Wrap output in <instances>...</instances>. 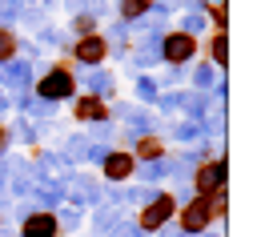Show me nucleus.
Returning <instances> with one entry per match:
<instances>
[{
	"mask_svg": "<svg viewBox=\"0 0 261 237\" xmlns=\"http://www.w3.org/2000/svg\"><path fill=\"white\" fill-rule=\"evenodd\" d=\"M57 233V221H53V213H36L24 221V237H53Z\"/></svg>",
	"mask_w": 261,
	"mask_h": 237,
	"instance_id": "nucleus-7",
	"label": "nucleus"
},
{
	"mask_svg": "<svg viewBox=\"0 0 261 237\" xmlns=\"http://www.w3.org/2000/svg\"><path fill=\"white\" fill-rule=\"evenodd\" d=\"M76 117H85V121H100V117H105V104L93 101V97H85V101L76 104Z\"/></svg>",
	"mask_w": 261,
	"mask_h": 237,
	"instance_id": "nucleus-9",
	"label": "nucleus"
},
{
	"mask_svg": "<svg viewBox=\"0 0 261 237\" xmlns=\"http://www.w3.org/2000/svg\"><path fill=\"white\" fill-rule=\"evenodd\" d=\"M12 52H16V36H12V33H4V29H0V61H8Z\"/></svg>",
	"mask_w": 261,
	"mask_h": 237,
	"instance_id": "nucleus-11",
	"label": "nucleus"
},
{
	"mask_svg": "<svg viewBox=\"0 0 261 237\" xmlns=\"http://www.w3.org/2000/svg\"><path fill=\"white\" fill-rule=\"evenodd\" d=\"M209 217H213L209 197H197V201H189L181 209V229H185V233H201V229L209 225Z\"/></svg>",
	"mask_w": 261,
	"mask_h": 237,
	"instance_id": "nucleus-1",
	"label": "nucleus"
},
{
	"mask_svg": "<svg viewBox=\"0 0 261 237\" xmlns=\"http://www.w3.org/2000/svg\"><path fill=\"white\" fill-rule=\"evenodd\" d=\"M149 4H153V0H125V4H121V16H125V20H137L141 12H149Z\"/></svg>",
	"mask_w": 261,
	"mask_h": 237,
	"instance_id": "nucleus-10",
	"label": "nucleus"
},
{
	"mask_svg": "<svg viewBox=\"0 0 261 237\" xmlns=\"http://www.w3.org/2000/svg\"><path fill=\"white\" fill-rule=\"evenodd\" d=\"M157 153H161V145H157L153 137H149V141H141V157H157Z\"/></svg>",
	"mask_w": 261,
	"mask_h": 237,
	"instance_id": "nucleus-13",
	"label": "nucleus"
},
{
	"mask_svg": "<svg viewBox=\"0 0 261 237\" xmlns=\"http://www.w3.org/2000/svg\"><path fill=\"white\" fill-rule=\"evenodd\" d=\"M193 36L189 33H173L169 36V40H165V57H169V61H189V57H193Z\"/></svg>",
	"mask_w": 261,
	"mask_h": 237,
	"instance_id": "nucleus-5",
	"label": "nucleus"
},
{
	"mask_svg": "<svg viewBox=\"0 0 261 237\" xmlns=\"http://www.w3.org/2000/svg\"><path fill=\"white\" fill-rule=\"evenodd\" d=\"M209 52H213V61H217V65H225V33H217V36H213Z\"/></svg>",
	"mask_w": 261,
	"mask_h": 237,
	"instance_id": "nucleus-12",
	"label": "nucleus"
},
{
	"mask_svg": "<svg viewBox=\"0 0 261 237\" xmlns=\"http://www.w3.org/2000/svg\"><path fill=\"white\" fill-rule=\"evenodd\" d=\"M0 141H4V133H0Z\"/></svg>",
	"mask_w": 261,
	"mask_h": 237,
	"instance_id": "nucleus-14",
	"label": "nucleus"
},
{
	"mask_svg": "<svg viewBox=\"0 0 261 237\" xmlns=\"http://www.w3.org/2000/svg\"><path fill=\"white\" fill-rule=\"evenodd\" d=\"M40 97H53V101H61V97H72V76H68L65 68H53V72L40 81Z\"/></svg>",
	"mask_w": 261,
	"mask_h": 237,
	"instance_id": "nucleus-2",
	"label": "nucleus"
},
{
	"mask_svg": "<svg viewBox=\"0 0 261 237\" xmlns=\"http://www.w3.org/2000/svg\"><path fill=\"white\" fill-rule=\"evenodd\" d=\"M221 185H225V161H209V165H201V173H197V189H201V197H209L213 189L221 193Z\"/></svg>",
	"mask_w": 261,
	"mask_h": 237,
	"instance_id": "nucleus-3",
	"label": "nucleus"
},
{
	"mask_svg": "<svg viewBox=\"0 0 261 237\" xmlns=\"http://www.w3.org/2000/svg\"><path fill=\"white\" fill-rule=\"evenodd\" d=\"M129 169H133L129 153H113V157L105 161V177H113V181H117V177H129Z\"/></svg>",
	"mask_w": 261,
	"mask_h": 237,
	"instance_id": "nucleus-8",
	"label": "nucleus"
},
{
	"mask_svg": "<svg viewBox=\"0 0 261 237\" xmlns=\"http://www.w3.org/2000/svg\"><path fill=\"white\" fill-rule=\"evenodd\" d=\"M76 57H81L85 65H100V61H105V40H100V36H81Z\"/></svg>",
	"mask_w": 261,
	"mask_h": 237,
	"instance_id": "nucleus-6",
	"label": "nucleus"
},
{
	"mask_svg": "<svg viewBox=\"0 0 261 237\" xmlns=\"http://www.w3.org/2000/svg\"><path fill=\"white\" fill-rule=\"evenodd\" d=\"M169 213H173V197H157V201L141 213V225H145V229H161L165 221H169Z\"/></svg>",
	"mask_w": 261,
	"mask_h": 237,
	"instance_id": "nucleus-4",
	"label": "nucleus"
}]
</instances>
